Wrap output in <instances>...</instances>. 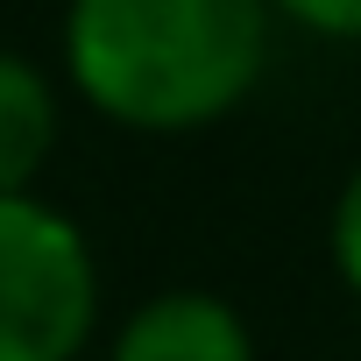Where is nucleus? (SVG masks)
I'll use <instances>...</instances> for the list:
<instances>
[{"mask_svg":"<svg viewBox=\"0 0 361 361\" xmlns=\"http://www.w3.org/2000/svg\"><path fill=\"white\" fill-rule=\"evenodd\" d=\"M64 64L106 121L185 135L255 92L269 0H71Z\"/></svg>","mask_w":361,"mask_h":361,"instance_id":"obj_1","label":"nucleus"},{"mask_svg":"<svg viewBox=\"0 0 361 361\" xmlns=\"http://www.w3.org/2000/svg\"><path fill=\"white\" fill-rule=\"evenodd\" d=\"M92 326L99 269L85 234L29 192H0V361H78Z\"/></svg>","mask_w":361,"mask_h":361,"instance_id":"obj_2","label":"nucleus"},{"mask_svg":"<svg viewBox=\"0 0 361 361\" xmlns=\"http://www.w3.org/2000/svg\"><path fill=\"white\" fill-rule=\"evenodd\" d=\"M106 361H255L248 326L213 290H163L121 333Z\"/></svg>","mask_w":361,"mask_h":361,"instance_id":"obj_3","label":"nucleus"},{"mask_svg":"<svg viewBox=\"0 0 361 361\" xmlns=\"http://www.w3.org/2000/svg\"><path fill=\"white\" fill-rule=\"evenodd\" d=\"M50 149H57V92H50V78L22 50H0V192H29Z\"/></svg>","mask_w":361,"mask_h":361,"instance_id":"obj_4","label":"nucleus"},{"mask_svg":"<svg viewBox=\"0 0 361 361\" xmlns=\"http://www.w3.org/2000/svg\"><path fill=\"white\" fill-rule=\"evenodd\" d=\"M269 15L312 36H333V43H361V0H269Z\"/></svg>","mask_w":361,"mask_h":361,"instance_id":"obj_5","label":"nucleus"},{"mask_svg":"<svg viewBox=\"0 0 361 361\" xmlns=\"http://www.w3.org/2000/svg\"><path fill=\"white\" fill-rule=\"evenodd\" d=\"M333 262H340L347 290L361 298V170L347 177V192H340V206H333Z\"/></svg>","mask_w":361,"mask_h":361,"instance_id":"obj_6","label":"nucleus"}]
</instances>
